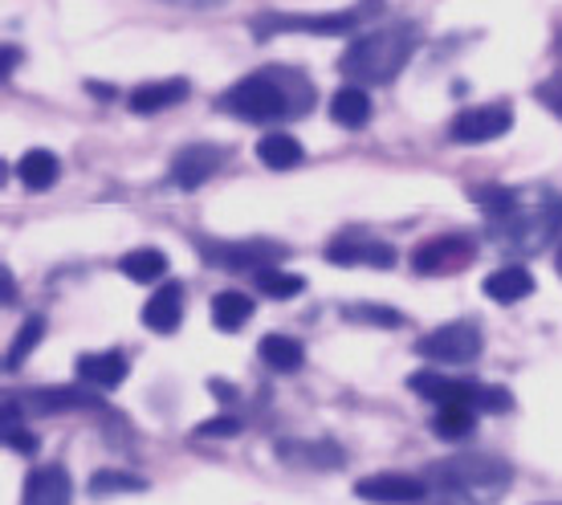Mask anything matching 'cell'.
I'll list each match as a JSON object with an SVG mask.
<instances>
[{
  "mask_svg": "<svg viewBox=\"0 0 562 505\" xmlns=\"http://www.w3.org/2000/svg\"><path fill=\"white\" fill-rule=\"evenodd\" d=\"M90 490L94 493H143L147 490V481L131 478V473H123V469H102L99 478H90Z\"/></svg>",
  "mask_w": 562,
  "mask_h": 505,
  "instance_id": "obj_27",
  "label": "cell"
},
{
  "mask_svg": "<svg viewBox=\"0 0 562 505\" xmlns=\"http://www.w3.org/2000/svg\"><path fill=\"white\" fill-rule=\"evenodd\" d=\"M473 420H477V407L449 404L432 416V433L440 436V440H461V436L473 433Z\"/></svg>",
  "mask_w": 562,
  "mask_h": 505,
  "instance_id": "obj_24",
  "label": "cell"
},
{
  "mask_svg": "<svg viewBox=\"0 0 562 505\" xmlns=\"http://www.w3.org/2000/svg\"><path fill=\"white\" fill-rule=\"evenodd\" d=\"M481 330L473 323H449V326H436L432 335H424L416 343V351L424 359H436V363H473L481 355Z\"/></svg>",
  "mask_w": 562,
  "mask_h": 505,
  "instance_id": "obj_4",
  "label": "cell"
},
{
  "mask_svg": "<svg viewBox=\"0 0 562 505\" xmlns=\"http://www.w3.org/2000/svg\"><path fill=\"white\" fill-rule=\"evenodd\" d=\"M42 335H45V318L42 314H33L21 330H16V338H13V347H9V355H4V367L9 371H16V367L25 363L29 355L37 351V343H42Z\"/></svg>",
  "mask_w": 562,
  "mask_h": 505,
  "instance_id": "obj_26",
  "label": "cell"
},
{
  "mask_svg": "<svg viewBox=\"0 0 562 505\" xmlns=\"http://www.w3.org/2000/svg\"><path fill=\"white\" fill-rule=\"evenodd\" d=\"M188 99V82L183 78H164V82H147L131 90V111L135 114H159Z\"/></svg>",
  "mask_w": 562,
  "mask_h": 505,
  "instance_id": "obj_15",
  "label": "cell"
},
{
  "mask_svg": "<svg viewBox=\"0 0 562 505\" xmlns=\"http://www.w3.org/2000/svg\"><path fill=\"white\" fill-rule=\"evenodd\" d=\"M74 502V481L61 464H45L33 469L21 493V505H70Z\"/></svg>",
  "mask_w": 562,
  "mask_h": 505,
  "instance_id": "obj_11",
  "label": "cell"
},
{
  "mask_svg": "<svg viewBox=\"0 0 562 505\" xmlns=\"http://www.w3.org/2000/svg\"><path fill=\"white\" fill-rule=\"evenodd\" d=\"M347 318H355V323H375V326H400V314L387 306H347Z\"/></svg>",
  "mask_w": 562,
  "mask_h": 505,
  "instance_id": "obj_31",
  "label": "cell"
},
{
  "mask_svg": "<svg viewBox=\"0 0 562 505\" xmlns=\"http://www.w3.org/2000/svg\"><path fill=\"white\" fill-rule=\"evenodd\" d=\"M200 440H228V436H240V420L237 416H212V420L196 424Z\"/></svg>",
  "mask_w": 562,
  "mask_h": 505,
  "instance_id": "obj_29",
  "label": "cell"
},
{
  "mask_svg": "<svg viewBox=\"0 0 562 505\" xmlns=\"http://www.w3.org/2000/svg\"><path fill=\"white\" fill-rule=\"evenodd\" d=\"M254 318V298L240 294V290H225V294L212 298V323L221 326V330H240V326Z\"/></svg>",
  "mask_w": 562,
  "mask_h": 505,
  "instance_id": "obj_20",
  "label": "cell"
},
{
  "mask_svg": "<svg viewBox=\"0 0 562 505\" xmlns=\"http://www.w3.org/2000/svg\"><path fill=\"white\" fill-rule=\"evenodd\" d=\"M359 16L355 9H342V13H310V16H261L254 25L257 37H269V33H323V37H338V33H347V29L359 25Z\"/></svg>",
  "mask_w": 562,
  "mask_h": 505,
  "instance_id": "obj_6",
  "label": "cell"
},
{
  "mask_svg": "<svg viewBox=\"0 0 562 505\" xmlns=\"http://www.w3.org/2000/svg\"><path fill=\"white\" fill-rule=\"evenodd\" d=\"M464 257H469V249L461 245V237H432L428 245L412 252V269L416 273H440V269H452Z\"/></svg>",
  "mask_w": 562,
  "mask_h": 505,
  "instance_id": "obj_17",
  "label": "cell"
},
{
  "mask_svg": "<svg viewBox=\"0 0 562 505\" xmlns=\"http://www.w3.org/2000/svg\"><path fill=\"white\" fill-rule=\"evenodd\" d=\"M21 407L33 416H57L74 407H102V395L99 388H33L21 395Z\"/></svg>",
  "mask_w": 562,
  "mask_h": 505,
  "instance_id": "obj_10",
  "label": "cell"
},
{
  "mask_svg": "<svg viewBox=\"0 0 562 505\" xmlns=\"http://www.w3.org/2000/svg\"><path fill=\"white\" fill-rule=\"evenodd\" d=\"M257 290L266 298H297L302 290H306V281L297 278V273H285V269L269 266V269H257Z\"/></svg>",
  "mask_w": 562,
  "mask_h": 505,
  "instance_id": "obj_25",
  "label": "cell"
},
{
  "mask_svg": "<svg viewBox=\"0 0 562 505\" xmlns=\"http://www.w3.org/2000/svg\"><path fill=\"white\" fill-rule=\"evenodd\" d=\"M4 302H13V273L4 269Z\"/></svg>",
  "mask_w": 562,
  "mask_h": 505,
  "instance_id": "obj_35",
  "label": "cell"
},
{
  "mask_svg": "<svg viewBox=\"0 0 562 505\" xmlns=\"http://www.w3.org/2000/svg\"><path fill=\"white\" fill-rule=\"evenodd\" d=\"M209 388H212V395H225V400H233V395H237V392H233V383H221V379H212Z\"/></svg>",
  "mask_w": 562,
  "mask_h": 505,
  "instance_id": "obj_33",
  "label": "cell"
},
{
  "mask_svg": "<svg viewBox=\"0 0 562 505\" xmlns=\"http://www.w3.org/2000/svg\"><path fill=\"white\" fill-rule=\"evenodd\" d=\"M257 159L273 171L297 168L302 164V143L294 135H285V131H273V135H266V139L257 143Z\"/></svg>",
  "mask_w": 562,
  "mask_h": 505,
  "instance_id": "obj_21",
  "label": "cell"
},
{
  "mask_svg": "<svg viewBox=\"0 0 562 505\" xmlns=\"http://www.w3.org/2000/svg\"><path fill=\"white\" fill-rule=\"evenodd\" d=\"M509 126H514V111L509 106H473L452 119V139L457 143H493L502 139Z\"/></svg>",
  "mask_w": 562,
  "mask_h": 505,
  "instance_id": "obj_7",
  "label": "cell"
},
{
  "mask_svg": "<svg viewBox=\"0 0 562 505\" xmlns=\"http://www.w3.org/2000/svg\"><path fill=\"white\" fill-rule=\"evenodd\" d=\"M485 294H490L493 302H502V306H514V302L535 294V278H530L526 266H502L485 278Z\"/></svg>",
  "mask_w": 562,
  "mask_h": 505,
  "instance_id": "obj_16",
  "label": "cell"
},
{
  "mask_svg": "<svg viewBox=\"0 0 562 505\" xmlns=\"http://www.w3.org/2000/svg\"><path fill=\"white\" fill-rule=\"evenodd\" d=\"M367 245L371 240H330L326 245V261H335V266H359V261H367Z\"/></svg>",
  "mask_w": 562,
  "mask_h": 505,
  "instance_id": "obj_28",
  "label": "cell"
},
{
  "mask_svg": "<svg viewBox=\"0 0 562 505\" xmlns=\"http://www.w3.org/2000/svg\"><path fill=\"white\" fill-rule=\"evenodd\" d=\"M13 66H16V49H4V78L13 74Z\"/></svg>",
  "mask_w": 562,
  "mask_h": 505,
  "instance_id": "obj_34",
  "label": "cell"
},
{
  "mask_svg": "<svg viewBox=\"0 0 562 505\" xmlns=\"http://www.w3.org/2000/svg\"><path fill=\"white\" fill-rule=\"evenodd\" d=\"M228 152L216 143H188L176 159H171V183L183 192H196L200 183H209L216 171L225 168Z\"/></svg>",
  "mask_w": 562,
  "mask_h": 505,
  "instance_id": "obj_5",
  "label": "cell"
},
{
  "mask_svg": "<svg viewBox=\"0 0 562 505\" xmlns=\"http://www.w3.org/2000/svg\"><path fill=\"white\" fill-rule=\"evenodd\" d=\"M559 273H562V252H559Z\"/></svg>",
  "mask_w": 562,
  "mask_h": 505,
  "instance_id": "obj_37",
  "label": "cell"
},
{
  "mask_svg": "<svg viewBox=\"0 0 562 505\" xmlns=\"http://www.w3.org/2000/svg\"><path fill=\"white\" fill-rule=\"evenodd\" d=\"M188 4H209V0H188Z\"/></svg>",
  "mask_w": 562,
  "mask_h": 505,
  "instance_id": "obj_36",
  "label": "cell"
},
{
  "mask_svg": "<svg viewBox=\"0 0 562 505\" xmlns=\"http://www.w3.org/2000/svg\"><path fill=\"white\" fill-rule=\"evenodd\" d=\"M204 252H209L212 261H221V266L249 269V273L278 266L281 257H285V249L273 245V240H240V245H221V249H204Z\"/></svg>",
  "mask_w": 562,
  "mask_h": 505,
  "instance_id": "obj_12",
  "label": "cell"
},
{
  "mask_svg": "<svg viewBox=\"0 0 562 505\" xmlns=\"http://www.w3.org/2000/svg\"><path fill=\"white\" fill-rule=\"evenodd\" d=\"M183 323V285L180 281H164L151 294V302L143 306V326L155 335H176Z\"/></svg>",
  "mask_w": 562,
  "mask_h": 505,
  "instance_id": "obj_13",
  "label": "cell"
},
{
  "mask_svg": "<svg viewBox=\"0 0 562 505\" xmlns=\"http://www.w3.org/2000/svg\"><path fill=\"white\" fill-rule=\"evenodd\" d=\"M257 355H261V363H269L273 371H297L302 359H306L302 343L290 335H266L261 338V347H257Z\"/></svg>",
  "mask_w": 562,
  "mask_h": 505,
  "instance_id": "obj_22",
  "label": "cell"
},
{
  "mask_svg": "<svg viewBox=\"0 0 562 505\" xmlns=\"http://www.w3.org/2000/svg\"><path fill=\"white\" fill-rule=\"evenodd\" d=\"M330 119H335L338 126H351V131L371 123V99H367V90L342 86L335 99H330Z\"/></svg>",
  "mask_w": 562,
  "mask_h": 505,
  "instance_id": "obj_19",
  "label": "cell"
},
{
  "mask_svg": "<svg viewBox=\"0 0 562 505\" xmlns=\"http://www.w3.org/2000/svg\"><path fill=\"white\" fill-rule=\"evenodd\" d=\"M4 445L13 452H25V457H33L37 452V436L29 433V428H16V424H4Z\"/></svg>",
  "mask_w": 562,
  "mask_h": 505,
  "instance_id": "obj_32",
  "label": "cell"
},
{
  "mask_svg": "<svg viewBox=\"0 0 562 505\" xmlns=\"http://www.w3.org/2000/svg\"><path fill=\"white\" fill-rule=\"evenodd\" d=\"M78 375H82V383H90V388L111 392V388H119V383L127 379V359H123V351L82 355V359H78Z\"/></svg>",
  "mask_w": 562,
  "mask_h": 505,
  "instance_id": "obj_14",
  "label": "cell"
},
{
  "mask_svg": "<svg viewBox=\"0 0 562 505\" xmlns=\"http://www.w3.org/2000/svg\"><path fill=\"white\" fill-rule=\"evenodd\" d=\"M355 493L375 505H416L428 497V485L420 478H408V473H375V478L359 481Z\"/></svg>",
  "mask_w": 562,
  "mask_h": 505,
  "instance_id": "obj_8",
  "label": "cell"
},
{
  "mask_svg": "<svg viewBox=\"0 0 562 505\" xmlns=\"http://www.w3.org/2000/svg\"><path fill=\"white\" fill-rule=\"evenodd\" d=\"M240 123H269L278 114H302L310 106V86L294 70H266L240 78L225 99L216 102Z\"/></svg>",
  "mask_w": 562,
  "mask_h": 505,
  "instance_id": "obj_1",
  "label": "cell"
},
{
  "mask_svg": "<svg viewBox=\"0 0 562 505\" xmlns=\"http://www.w3.org/2000/svg\"><path fill=\"white\" fill-rule=\"evenodd\" d=\"M412 49H416V33L412 29H380V33L359 37L347 54L338 57V70L367 86H387L408 66Z\"/></svg>",
  "mask_w": 562,
  "mask_h": 505,
  "instance_id": "obj_2",
  "label": "cell"
},
{
  "mask_svg": "<svg viewBox=\"0 0 562 505\" xmlns=\"http://www.w3.org/2000/svg\"><path fill=\"white\" fill-rule=\"evenodd\" d=\"M408 388L416 395H424V400H428V404H436V407H449V404L477 407V392H481V383L449 379L445 371H416V375L408 379Z\"/></svg>",
  "mask_w": 562,
  "mask_h": 505,
  "instance_id": "obj_9",
  "label": "cell"
},
{
  "mask_svg": "<svg viewBox=\"0 0 562 505\" xmlns=\"http://www.w3.org/2000/svg\"><path fill=\"white\" fill-rule=\"evenodd\" d=\"M436 478L445 481V490H457L473 505H490L493 497L506 493L514 469L497 457H452V461L436 464Z\"/></svg>",
  "mask_w": 562,
  "mask_h": 505,
  "instance_id": "obj_3",
  "label": "cell"
},
{
  "mask_svg": "<svg viewBox=\"0 0 562 505\" xmlns=\"http://www.w3.org/2000/svg\"><path fill=\"white\" fill-rule=\"evenodd\" d=\"M16 176H21V183H25L29 192H49L57 183V176H61V164H57L54 152H25L21 155V164H16Z\"/></svg>",
  "mask_w": 562,
  "mask_h": 505,
  "instance_id": "obj_18",
  "label": "cell"
},
{
  "mask_svg": "<svg viewBox=\"0 0 562 505\" xmlns=\"http://www.w3.org/2000/svg\"><path fill=\"white\" fill-rule=\"evenodd\" d=\"M119 269H123L131 281H143V285H151V281H159L164 273H168V252H159V249H131L127 257L119 261Z\"/></svg>",
  "mask_w": 562,
  "mask_h": 505,
  "instance_id": "obj_23",
  "label": "cell"
},
{
  "mask_svg": "<svg viewBox=\"0 0 562 505\" xmlns=\"http://www.w3.org/2000/svg\"><path fill=\"white\" fill-rule=\"evenodd\" d=\"M473 200H477L485 212H493V216L514 212V192H506V188H481V192H473Z\"/></svg>",
  "mask_w": 562,
  "mask_h": 505,
  "instance_id": "obj_30",
  "label": "cell"
},
{
  "mask_svg": "<svg viewBox=\"0 0 562 505\" xmlns=\"http://www.w3.org/2000/svg\"><path fill=\"white\" fill-rule=\"evenodd\" d=\"M559 45H562V42H559Z\"/></svg>",
  "mask_w": 562,
  "mask_h": 505,
  "instance_id": "obj_38",
  "label": "cell"
}]
</instances>
